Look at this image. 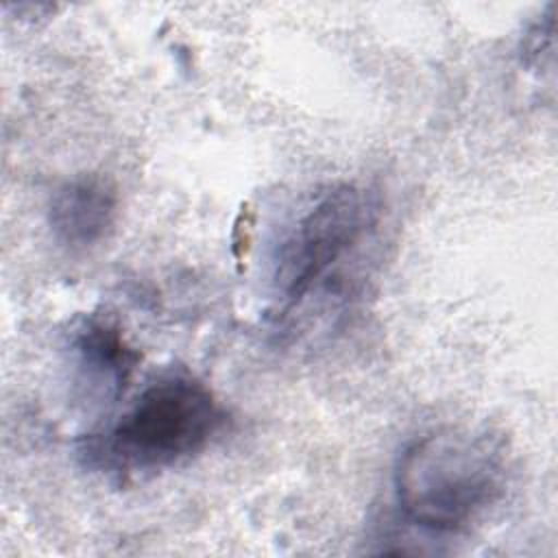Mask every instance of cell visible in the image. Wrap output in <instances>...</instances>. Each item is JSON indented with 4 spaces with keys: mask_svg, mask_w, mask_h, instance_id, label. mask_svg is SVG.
Segmentation results:
<instances>
[{
    "mask_svg": "<svg viewBox=\"0 0 558 558\" xmlns=\"http://www.w3.org/2000/svg\"><path fill=\"white\" fill-rule=\"evenodd\" d=\"M392 486L412 525L434 534L460 532L501 497L506 447L490 432L432 429L403 447Z\"/></svg>",
    "mask_w": 558,
    "mask_h": 558,
    "instance_id": "cell-1",
    "label": "cell"
},
{
    "mask_svg": "<svg viewBox=\"0 0 558 558\" xmlns=\"http://www.w3.org/2000/svg\"><path fill=\"white\" fill-rule=\"evenodd\" d=\"M225 410L207 384L168 373L148 384L102 434L85 438L81 456L94 469L142 475L198 456L225 425Z\"/></svg>",
    "mask_w": 558,
    "mask_h": 558,
    "instance_id": "cell-2",
    "label": "cell"
},
{
    "mask_svg": "<svg viewBox=\"0 0 558 558\" xmlns=\"http://www.w3.org/2000/svg\"><path fill=\"white\" fill-rule=\"evenodd\" d=\"M377 220L379 203L368 190L355 183L323 190L279 246L272 272L275 318L288 320L312 294L340 281L347 259L355 257Z\"/></svg>",
    "mask_w": 558,
    "mask_h": 558,
    "instance_id": "cell-3",
    "label": "cell"
},
{
    "mask_svg": "<svg viewBox=\"0 0 558 558\" xmlns=\"http://www.w3.org/2000/svg\"><path fill=\"white\" fill-rule=\"evenodd\" d=\"M118 185L98 172H83L59 183L48 201V227L59 244L85 251L105 242L118 222Z\"/></svg>",
    "mask_w": 558,
    "mask_h": 558,
    "instance_id": "cell-4",
    "label": "cell"
},
{
    "mask_svg": "<svg viewBox=\"0 0 558 558\" xmlns=\"http://www.w3.org/2000/svg\"><path fill=\"white\" fill-rule=\"evenodd\" d=\"M72 351L83 377L113 397L124 390L140 360L118 323L107 316H87L72 336Z\"/></svg>",
    "mask_w": 558,
    "mask_h": 558,
    "instance_id": "cell-5",
    "label": "cell"
}]
</instances>
